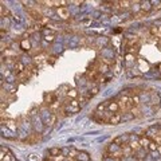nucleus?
<instances>
[{"label":"nucleus","mask_w":161,"mask_h":161,"mask_svg":"<svg viewBox=\"0 0 161 161\" xmlns=\"http://www.w3.org/2000/svg\"><path fill=\"white\" fill-rule=\"evenodd\" d=\"M27 12H28V15H30V18H31L35 23H39L40 20H42V18L44 16V15H42L38 10H35V8H28Z\"/></svg>","instance_id":"nucleus-1"},{"label":"nucleus","mask_w":161,"mask_h":161,"mask_svg":"<svg viewBox=\"0 0 161 161\" xmlns=\"http://www.w3.org/2000/svg\"><path fill=\"white\" fill-rule=\"evenodd\" d=\"M46 62H47V58H46V55H44L43 52H42V54H39V55H36V56H34V58H32V63H34V65H35V66L38 67V69L43 66V65H44Z\"/></svg>","instance_id":"nucleus-2"},{"label":"nucleus","mask_w":161,"mask_h":161,"mask_svg":"<svg viewBox=\"0 0 161 161\" xmlns=\"http://www.w3.org/2000/svg\"><path fill=\"white\" fill-rule=\"evenodd\" d=\"M56 14H58L59 19H62V20H69L70 19V10H69L67 7L56 8Z\"/></svg>","instance_id":"nucleus-3"},{"label":"nucleus","mask_w":161,"mask_h":161,"mask_svg":"<svg viewBox=\"0 0 161 161\" xmlns=\"http://www.w3.org/2000/svg\"><path fill=\"white\" fill-rule=\"evenodd\" d=\"M107 111L113 114L120 113V105H118L117 101H113V99H109V103H107Z\"/></svg>","instance_id":"nucleus-4"},{"label":"nucleus","mask_w":161,"mask_h":161,"mask_svg":"<svg viewBox=\"0 0 161 161\" xmlns=\"http://www.w3.org/2000/svg\"><path fill=\"white\" fill-rule=\"evenodd\" d=\"M4 125H5V128H8V129L11 130V132H16L18 130V124H16L15 120H11V118H7L5 121L3 122Z\"/></svg>","instance_id":"nucleus-5"},{"label":"nucleus","mask_w":161,"mask_h":161,"mask_svg":"<svg viewBox=\"0 0 161 161\" xmlns=\"http://www.w3.org/2000/svg\"><path fill=\"white\" fill-rule=\"evenodd\" d=\"M121 148H122V154H124V157H132V156H134V150L129 146V142H128V144H124Z\"/></svg>","instance_id":"nucleus-6"},{"label":"nucleus","mask_w":161,"mask_h":161,"mask_svg":"<svg viewBox=\"0 0 161 161\" xmlns=\"http://www.w3.org/2000/svg\"><path fill=\"white\" fill-rule=\"evenodd\" d=\"M19 47H20V50L27 51V52H31V50H32L31 43H30V40H28V39H22V40H20Z\"/></svg>","instance_id":"nucleus-7"},{"label":"nucleus","mask_w":161,"mask_h":161,"mask_svg":"<svg viewBox=\"0 0 161 161\" xmlns=\"http://www.w3.org/2000/svg\"><path fill=\"white\" fill-rule=\"evenodd\" d=\"M63 110H65V113H67V114H75V113H78L79 110H81V107L79 106H73V105H70V103H67V105L63 106Z\"/></svg>","instance_id":"nucleus-8"},{"label":"nucleus","mask_w":161,"mask_h":161,"mask_svg":"<svg viewBox=\"0 0 161 161\" xmlns=\"http://www.w3.org/2000/svg\"><path fill=\"white\" fill-rule=\"evenodd\" d=\"M113 142L118 144V145H124V144H128L129 142V134H124V136H118L113 140Z\"/></svg>","instance_id":"nucleus-9"},{"label":"nucleus","mask_w":161,"mask_h":161,"mask_svg":"<svg viewBox=\"0 0 161 161\" xmlns=\"http://www.w3.org/2000/svg\"><path fill=\"white\" fill-rule=\"evenodd\" d=\"M122 122V114L121 113H117V114H113L109 120V124L110 125H118Z\"/></svg>","instance_id":"nucleus-10"},{"label":"nucleus","mask_w":161,"mask_h":161,"mask_svg":"<svg viewBox=\"0 0 161 161\" xmlns=\"http://www.w3.org/2000/svg\"><path fill=\"white\" fill-rule=\"evenodd\" d=\"M40 140H42V136H40L39 133H32L28 136V138L26 141H27L28 144H36V142H39Z\"/></svg>","instance_id":"nucleus-11"},{"label":"nucleus","mask_w":161,"mask_h":161,"mask_svg":"<svg viewBox=\"0 0 161 161\" xmlns=\"http://www.w3.org/2000/svg\"><path fill=\"white\" fill-rule=\"evenodd\" d=\"M140 8H141L142 12H149L152 8H153V5H152V1H149V0H145V1H141L140 3Z\"/></svg>","instance_id":"nucleus-12"},{"label":"nucleus","mask_w":161,"mask_h":161,"mask_svg":"<svg viewBox=\"0 0 161 161\" xmlns=\"http://www.w3.org/2000/svg\"><path fill=\"white\" fill-rule=\"evenodd\" d=\"M146 156H148V153H146V149H144V148H141L140 150H137V152L134 153V157L137 158L138 161H142Z\"/></svg>","instance_id":"nucleus-13"},{"label":"nucleus","mask_w":161,"mask_h":161,"mask_svg":"<svg viewBox=\"0 0 161 161\" xmlns=\"http://www.w3.org/2000/svg\"><path fill=\"white\" fill-rule=\"evenodd\" d=\"M150 141H152V140H150L148 136H141V137H140V144H141V146L144 148V149H148Z\"/></svg>","instance_id":"nucleus-14"},{"label":"nucleus","mask_w":161,"mask_h":161,"mask_svg":"<svg viewBox=\"0 0 161 161\" xmlns=\"http://www.w3.org/2000/svg\"><path fill=\"white\" fill-rule=\"evenodd\" d=\"M99 60V59H98ZM109 69H110V66L109 65H106V63H102L101 60H99V65H98V71H99V74H106L107 71H109Z\"/></svg>","instance_id":"nucleus-15"},{"label":"nucleus","mask_w":161,"mask_h":161,"mask_svg":"<svg viewBox=\"0 0 161 161\" xmlns=\"http://www.w3.org/2000/svg\"><path fill=\"white\" fill-rule=\"evenodd\" d=\"M78 90H77V89H70V90L67 91V94H66V97L67 98H70V101L71 99H77L78 98Z\"/></svg>","instance_id":"nucleus-16"},{"label":"nucleus","mask_w":161,"mask_h":161,"mask_svg":"<svg viewBox=\"0 0 161 161\" xmlns=\"http://www.w3.org/2000/svg\"><path fill=\"white\" fill-rule=\"evenodd\" d=\"M134 114L132 111H125V113L122 114V122H129L132 120H134Z\"/></svg>","instance_id":"nucleus-17"},{"label":"nucleus","mask_w":161,"mask_h":161,"mask_svg":"<svg viewBox=\"0 0 161 161\" xmlns=\"http://www.w3.org/2000/svg\"><path fill=\"white\" fill-rule=\"evenodd\" d=\"M95 43L97 44H102V47H105L107 43H109V38H106V36H99V38H95Z\"/></svg>","instance_id":"nucleus-18"},{"label":"nucleus","mask_w":161,"mask_h":161,"mask_svg":"<svg viewBox=\"0 0 161 161\" xmlns=\"http://www.w3.org/2000/svg\"><path fill=\"white\" fill-rule=\"evenodd\" d=\"M78 153L79 152L75 148H67V157L69 158H77Z\"/></svg>","instance_id":"nucleus-19"},{"label":"nucleus","mask_w":161,"mask_h":161,"mask_svg":"<svg viewBox=\"0 0 161 161\" xmlns=\"http://www.w3.org/2000/svg\"><path fill=\"white\" fill-rule=\"evenodd\" d=\"M75 160H78V161H90V156H89L86 152H79Z\"/></svg>","instance_id":"nucleus-20"},{"label":"nucleus","mask_w":161,"mask_h":161,"mask_svg":"<svg viewBox=\"0 0 161 161\" xmlns=\"http://www.w3.org/2000/svg\"><path fill=\"white\" fill-rule=\"evenodd\" d=\"M48 154H50L51 157L60 156V154H62V149H59V148H51V149H48Z\"/></svg>","instance_id":"nucleus-21"},{"label":"nucleus","mask_w":161,"mask_h":161,"mask_svg":"<svg viewBox=\"0 0 161 161\" xmlns=\"http://www.w3.org/2000/svg\"><path fill=\"white\" fill-rule=\"evenodd\" d=\"M0 158H1V161H15V157H14V154H12L11 152L7 154L0 153Z\"/></svg>","instance_id":"nucleus-22"},{"label":"nucleus","mask_w":161,"mask_h":161,"mask_svg":"<svg viewBox=\"0 0 161 161\" xmlns=\"http://www.w3.org/2000/svg\"><path fill=\"white\" fill-rule=\"evenodd\" d=\"M4 55H5V58H16V52H15V50H12V48H7V50L3 52V56Z\"/></svg>","instance_id":"nucleus-23"},{"label":"nucleus","mask_w":161,"mask_h":161,"mask_svg":"<svg viewBox=\"0 0 161 161\" xmlns=\"http://www.w3.org/2000/svg\"><path fill=\"white\" fill-rule=\"evenodd\" d=\"M78 102H79V106H81V109H82L83 106H86L87 103H89V98H86L85 95H81L78 98Z\"/></svg>","instance_id":"nucleus-24"},{"label":"nucleus","mask_w":161,"mask_h":161,"mask_svg":"<svg viewBox=\"0 0 161 161\" xmlns=\"http://www.w3.org/2000/svg\"><path fill=\"white\" fill-rule=\"evenodd\" d=\"M121 69H122V65L120 62H115L113 65V71H114V74H115V75L121 74Z\"/></svg>","instance_id":"nucleus-25"},{"label":"nucleus","mask_w":161,"mask_h":161,"mask_svg":"<svg viewBox=\"0 0 161 161\" xmlns=\"http://www.w3.org/2000/svg\"><path fill=\"white\" fill-rule=\"evenodd\" d=\"M89 93L91 94V97H94V95H97L99 93V86L98 85H94V86L90 87V90H89Z\"/></svg>","instance_id":"nucleus-26"},{"label":"nucleus","mask_w":161,"mask_h":161,"mask_svg":"<svg viewBox=\"0 0 161 161\" xmlns=\"http://www.w3.org/2000/svg\"><path fill=\"white\" fill-rule=\"evenodd\" d=\"M148 150L149 152H156V150H158V145L154 141H150L149 146H148Z\"/></svg>","instance_id":"nucleus-27"},{"label":"nucleus","mask_w":161,"mask_h":161,"mask_svg":"<svg viewBox=\"0 0 161 161\" xmlns=\"http://www.w3.org/2000/svg\"><path fill=\"white\" fill-rule=\"evenodd\" d=\"M56 122V115L55 114H51V117H48V120L46 121V124H47L48 126H52Z\"/></svg>","instance_id":"nucleus-28"},{"label":"nucleus","mask_w":161,"mask_h":161,"mask_svg":"<svg viewBox=\"0 0 161 161\" xmlns=\"http://www.w3.org/2000/svg\"><path fill=\"white\" fill-rule=\"evenodd\" d=\"M130 1H128V0H125V1H120V7H121V11L122 10H128V8L130 7Z\"/></svg>","instance_id":"nucleus-29"},{"label":"nucleus","mask_w":161,"mask_h":161,"mask_svg":"<svg viewBox=\"0 0 161 161\" xmlns=\"http://www.w3.org/2000/svg\"><path fill=\"white\" fill-rule=\"evenodd\" d=\"M43 39L47 42V43H52L55 40V34H52V35H46V36H43Z\"/></svg>","instance_id":"nucleus-30"},{"label":"nucleus","mask_w":161,"mask_h":161,"mask_svg":"<svg viewBox=\"0 0 161 161\" xmlns=\"http://www.w3.org/2000/svg\"><path fill=\"white\" fill-rule=\"evenodd\" d=\"M132 101H133L134 107H138V105H140V95H133L132 97Z\"/></svg>","instance_id":"nucleus-31"},{"label":"nucleus","mask_w":161,"mask_h":161,"mask_svg":"<svg viewBox=\"0 0 161 161\" xmlns=\"http://www.w3.org/2000/svg\"><path fill=\"white\" fill-rule=\"evenodd\" d=\"M1 16H5V18H8V16H11V12L8 11V8H4V5H1Z\"/></svg>","instance_id":"nucleus-32"},{"label":"nucleus","mask_w":161,"mask_h":161,"mask_svg":"<svg viewBox=\"0 0 161 161\" xmlns=\"http://www.w3.org/2000/svg\"><path fill=\"white\" fill-rule=\"evenodd\" d=\"M52 161H66V156H56V157H52Z\"/></svg>","instance_id":"nucleus-33"},{"label":"nucleus","mask_w":161,"mask_h":161,"mask_svg":"<svg viewBox=\"0 0 161 161\" xmlns=\"http://www.w3.org/2000/svg\"><path fill=\"white\" fill-rule=\"evenodd\" d=\"M130 111L134 114V117H140V115H141V114H140V110H138V107H133V109L130 110Z\"/></svg>","instance_id":"nucleus-34"},{"label":"nucleus","mask_w":161,"mask_h":161,"mask_svg":"<svg viewBox=\"0 0 161 161\" xmlns=\"http://www.w3.org/2000/svg\"><path fill=\"white\" fill-rule=\"evenodd\" d=\"M28 161H39V157L36 154H30L28 156Z\"/></svg>","instance_id":"nucleus-35"},{"label":"nucleus","mask_w":161,"mask_h":161,"mask_svg":"<svg viewBox=\"0 0 161 161\" xmlns=\"http://www.w3.org/2000/svg\"><path fill=\"white\" fill-rule=\"evenodd\" d=\"M121 161H138V160L134 156H132V157H122Z\"/></svg>","instance_id":"nucleus-36"},{"label":"nucleus","mask_w":161,"mask_h":161,"mask_svg":"<svg viewBox=\"0 0 161 161\" xmlns=\"http://www.w3.org/2000/svg\"><path fill=\"white\" fill-rule=\"evenodd\" d=\"M103 161H121V158H115V157H103Z\"/></svg>","instance_id":"nucleus-37"},{"label":"nucleus","mask_w":161,"mask_h":161,"mask_svg":"<svg viewBox=\"0 0 161 161\" xmlns=\"http://www.w3.org/2000/svg\"><path fill=\"white\" fill-rule=\"evenodd\" d=\"M0 150H1V153H4V154L10 153V149H8V148H5V146H1V149H0Z\"/></svg>","instance_id":"nucleus-38"},{"label":"nucleus","mask_w":161,"mask_h":161,"mask_svg":"<svg viewBox=\"0 0 161 161\" xmlns=\"http://www.w3.org/2000/svg\"><path fill=\"white\" fill-rule=\"evenodd\" d=\"M36 111H38V107H34V109H31V111H30V115H35Z\"/></svg>","instance_id":"nucleus-39"},{"label":"nucleus","mask_w":161,"mask_h":161,"mask_svg":"<svg viewBox=\"0 0 161 161\" xmlns=\"http://www.w3.org/2000/svg\"><path fill=\"white\" fill-rule=\"evenodd\" d=\"M55 58H56V56H51V58H47V62H50L52 65V63L55 62Z\"/></svg>","instance_id":"nucleus-40"},{"label":"nucleus","mask_w":161,"mask_h":161,"mask_svg":"<svg viewBox=\"0 0 161 161\" xmlns=\"http://www.w3.org/2000/svg\"><path fill=\"white\" fill-rule=\"evenodd\" d=\"M8 103L7 102H4V101H1V110H4V107H7Z\"/></svg>","instance_id":"nucleus-41"},{"label":"nucleus","mask_w":161,"mask_h":161,"mask_svg":"<svg viewBox=\"0 0 161 161\" xmlns=\"http://www.w3.org/2000/svg\"><path fill=\"white\" fill-rule=\"evenodd\" d=\"M14 19H15L16 22H22V19H20L19 16H14Z\"/></svg>","instance_id":"nucleus-42"},{"label":"nucleus","mask_w":161,"mask_h":161,"mask_svg":"<svg viewBox=\"0 0 161 161\" xmlns=\"http://www.w3.org/2000/svg\"><path fill=\"white\" fill-rule=\"evenodd\" d=\"M158 152H160V156H161V146H158Z\"/></svg>","instance_id":"nucleus-43"},{"label":"nucleus","mask_w":161,"mask_h":161,"mask_svg":"<svg viewBox=\"0 0 161 161\" xmlns=\"http://www.w3.org/2000/svg\"><path fill=\"white\" fill-rule=\"evenodd\" d=\"M75 161H78V160H75Z\"/></svg>","instance_id":"nucleus-44"}]
</instances>
